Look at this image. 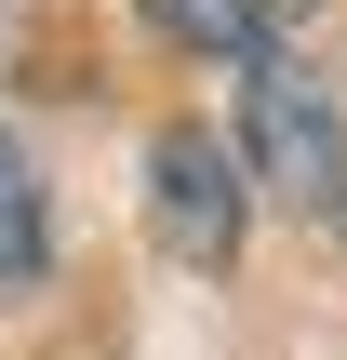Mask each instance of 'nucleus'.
<instances>
[{"label":"nucleus","instance_id":"obj_1","mask_svg":"<svg viewBox=\"0 0 347 360\" xmlns=\"http://www.w3.org/2000/svg\"><path fill=\"white\" fill-rule=\"evenodd\" d=\"M227 160H241V187H267V200H294V214H334V187H347L334 94H321L308 67L254 53V67H241V134H227Z\"/></svg>","mask_w":347,"mask_h":360},{"label":"nucleus","instance_id":"obj_2","mask_svg":"<svg viewBox=\"0 0 347 360\" xmlns=\"http://www.w3.org/2000/svg\"><path fill=\"white\" fill-rule=\"evenodd\" d=\"M147 227H160V254H174V267H201V281H214V267L241 254V160H227L214 134H187V120H174V134L147 147Z\"/></svg>","mask_w":347,"mask_h":360},{"label":"nucleus","instance_id":"obj_3","mask_svg":"<svg viewBox=\"0 0 347 360\" xmlns=\"http://www.w3.org/2000/svg\"><path fill=\"white\" fill-rule=\"evenodd\" d=\"M40 254H53V214H40V174H27V147L0 134V294H27V281H40Z\"/></svg>","mask_w":347,"mask_h":360},{"label":"nucleus","instance_id":"obj_4","mask_svg":"<svg viewBox=\"0 0 347 360\" xmlns=\"http://www.w3.org/2000/svg\"><path fill=\"white\" fill-rule=\"evenodd\" d=\"M147 27L187 40V53H267V40L241 27V0H147Z\"/></svg>","mask_w":347,"mask_h":360},{"label":"nucleus","instance_id":"obj_5","mask_svg":"<svg viewBox=\"0 0 347 360\" xmlns=\"http://www.w3.org/2000/svg\"><path fill=\"white\" fill-rule=\"evenodd\" d=\"M308 13H321V0H241V27H254L267 53H281V27H308Z\"/></svg>","mask_w":347,"mask_h":360}]
</instances>
